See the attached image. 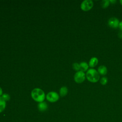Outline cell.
Returning <instances> with one entry per match:
<instances>
[{
    "instance_id": "obj_9",
    "label": "cell",
    "mask_w": 122,
    "mask_h": 122,
    "mask_svg": "<svg viewBox=\"0 0 122 122\" xmlns=\"http://www.w3.org/2000/svg\"><path fill=\"white\" fill-rule=\"evenodd\" d=\"M98 63V59L96 57H93L90 59L89 61V66L91 67H94L97 65Z\"/></svg>"
},
{
    "instance_id": "obj_14",
    "label": "cell",
    "mask_w": 122,
    "mask_h": 122,
    "mask_svg": "<svg viewBox=\"0 0 122 122\" xmlns=\"http://www.w3.org/2000/svg\"><path fill=\"white\" fill-rule=\"evenodd\" d=\"M107 82H108V79L106 77H102L100 80V82L103 85H106Z\"/></svg>"
},
{
    "instance_id": "obj_11",
    "label": "cell",
    "mask_w": 122,
    "mask_h": 122,
    "mask_svg": "<svg viewBox=\"0 0 122 122\" xmlns=\"http://www.w3.org/2000/svg\"><path fill=\"white\" fill-rule=\"evenodd\" d=\"M6 107V102L1 97H0V112L4 111Z\"/></svg>"
},
{
    "instance_id": "obj_7",
    "label": "cell",
    "mask_w": 122,
    "mask_h": 122,
    "mask_svg": "<svg viewBox=\"0 0 122 122\" xmlns=\"http://www.w3.org/2000/svg\"><path fill=\"white\" fill-rule=\"evenodd\" d=\"M38 108L39 110L41 112H44L48 108V105L45 102H39L38 104Z\"/></svg>"
},
{
    "instance_id": "obj_4",
    "label": "cell",
    "mask_w": 122,
    "mask_h": 122,
    "mask_svg": "<svg viewBox=\"0 0 122 122\" xmlns=\"http://www.w3.org/2000/svg\"><path fill=\"white\" fill-rule=\"evenodd\" d=\"M74 79L76 82L80 83L84 81L85 79V74L84 72L79 71L75 74Z\"/></svg>"
},
{
    "instance_id": "obj_15",
    "label": "cell",
    "mask_w": 122,
    "mask_h": 122,
    "mask_svg": "<svg viewBox=\"0 0 122 122\" xmlns=\"http://www.w3.org/2000/svg\"><path fill=\"white\" fill-rule=\"evenodd\" d=\"M72 67H73V69L75 71H79L80 70V64L77 62H75L72 64Z\"/></svg>"
},
{
    "instance_id": "obj_13",
    "label": "cell",
    "mask_w": 122,
    "mask_h": 122,
    "mask_svg": "<svg viewBox=\"0 0 122 122\" xmlns=\"http://www.w3.org/2000/svg\"><path fill=\"white\" fill-rule=\"evenodd\" d=\"M110 0H103L101 2V6L102 7L103 9H105L107 8L110 4Z\"/></svg>"
},
{
    "instance_id": "obj_8",
    "label": "cell",
    "mask_w": 122,
    "mask_h": 122,
    "mask_svg": "<svg viewBox=\"0 0 122 122\" xmlns=\"http://www.w3.org/2000/svg\"><path fill=\"white\" fill-rule=\"evenodd\" d=\"M98 72L102 75H105L107 74V69L106 66L104 65H101L98 67Z\"/></svg>"
},
{
    "instance_id": "obj_17",
    "label": "cell",
    "mask_w": 122,
    "mask_h": 122,
    "mask_svg": "<svg viewBox=\"0 0 122 122\" xmlns=\"http://www.w3.org/2000/svg\"><path fill=\"white\" fill-rule=\"evenodd\" d=\"M119 27L120 29L121 30V31H122V21L120 22L119 24Z\"/></svg>"
},
{
    "instance_id": "obj_21",
    "label": "cell",
    "mask_w": 122,
    "mask_h": 122,
    "mask_svg": "<svg viewBox=\"0 0 122 122\" xmlns=\"http://www.w3.org/2000/svg\"><path fill=\"white\" fill-rule=\"evenodd\" d=\"M120 2L121 4L122 5V0H120Z\"/></svg>"
},
{
    "instance_id": "obj_19",
    "label": "cell",
    "mask_w": 122,
    "mask_h": 122,
    "mask_svg": "<svg viewBox=\"0 0 122 122\" xmlns=\"http://www.w3.org/2000/svg\"><path fill=\"white\" fill-rule=\"evenodd\" d=\"M110 1L111 2V3L113 4V3H115L116 2V0H110Z\"/></svg>"
},
{
    "instance_id": "obj_3",
    "label": "cell",
    "mask_w": 122,
    "mask_h": 122,
    "mask_svg": "<svg viewBox=\"0 0 122 122\" xmlns=\"http://www.w3.org/2000/svg\"><path fill=\"white\" fill-rule=\"evenodd\" d=\"M93 6V1L91 0H83L81 4V8L83 11H88L90 10Z\"/></svg>"
},
{
    "instance_id": "obj_2",
    "label": "cell",
    "mask_w": 122,
    "mask_h": 122,
    "mask_svg": "<svg viewBox=\"0 0 122 122\" xmlns=\"http://www.w3.org/2000/svg\"><path fill=\"white\" fill-rule=\"evenodd\" d=\"M86 78L88 80L92 82H96L100 79L98 72L94 69H90L86 72Z\"/></svg>"
},
{
    "instance_id": "obj_18",
    "label": "cell",
    "mask_w": 122,
    "mask_h": 122,
    "mask_svg": "<svg viewBox=\"0 0 122 122\" xmlns=\"http://www.w3.org/2000/svg\"><path fill=\"white\" fill-rule=\"evenodd\" d=\"M118 36H119V37L121 39H122V31H121L120 32H119V33H118Z\"/></svg>"
},
{
    "instance_id": "obj_16",
    "label": "cell",
    "mask_w": 122,
    "mask_h": 122,
    "mask_svg": "<svg viewBox=\"0 0 122 122\" xmlns=\"http://www.w3.org/2000/svg\"><path fill=\"white\" fill-rule=\"evenodd\" d=\"M1 97L3 98V99L6 102V101H8L10 99V96L7 93H4L3 94H2Z\"/></svg>"
},
{
    "instance_id": "obj_6",
    "label": "cell",
    "mask_w": 122,
    "mask_h": 122,
    "mask_svg": "<svg viewBox=\"0 0 122 122\" xmlns=\"http://www.w3.org/2000/svg\"><path fill=\"white\" fill-rule=\"evenodd\" d=\"M119 20L115 17H112L108 20L109 26L112 28H117L119 27Z\"/></svg>"
},
{
    "instance_id": "obj_10",
    "label": "cell",
    "mask_w": 122,
    "mask_h": 122,
    "mask_svg": "<svg viewBox=\"0 0 122 122\" xmlns=\"http://www.w3.org/2000/svg\"><path fill=\"white\" fill-rule=\"evenodd\" d=\"M80 71L84 72L88 70L89 65L87 62L83 61L80 63Z\"/></svg>"
},
{
    "instance_id": "obj_5",
    "label": "cell",
    "mask_w": 122,
    "mask_h": 122,
    "mask_svg": "<svg viewBox=\"0 0 122 122\" xmlns=\"http://www.w3.org/2000/svg\"><path fill=\"white\" fill-rule=\"evenodd\" d=\"M47 100L51 102H57L59 99V94L55 92H49L46 95Z\"/></svg>"
},
{
    "instance_id": "obj_12",
    "label": "cell",
    "mask_w": 122,
    "mask_h": 122,
    "mask_svg": "<svg viewBox=\"0 0 122 122\" xmlns=\"http://www.w3.org/2000/svg\"><path fill=\"white\" fill-rule=\"evenodd\" d=\"M68 93V89L66 87L63 86L60 90V94L61 97L65 96Z\"/></svg>"
},
{
    "instance_id": "obj_1",
    "label": "cell",
    "mask_w": 122,
    "mask_h": 122,
    "mask_svg": "<svg viewBox=\"0 0 122 122\" xmlns=\"http://www.w3.org/2000/svg\"><path fill=\"white\" fill-rule=\"evenodd\" d=\"M32 98L35 101L39 102H42L45 99V95L44 92L41 89L35 88L31 92Z\"/></svg>"
},
{
    "instance_id": "obj_20",
    "label": "cell",
    "mask_w": 122,
    "mask_h": 122,
    "mask_svg": "<svg viewBox=\"0 0 122 122\" xmlns=\"http://www.w3.org/2000/svg\"><path fill=\"white\" fill-rule=\"evenodd\" d=\"M2 89L0 87V96L2 95Z\"/></svg>"
}]
</instances>
